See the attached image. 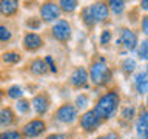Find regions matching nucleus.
<instances>
[{"mask_svg": "<svg viewBox=\"0 0 148 139\" xmlns=\"http://www.w3.org/2000/svg\"><path fill=\"white\" fill-rule=\"evenodd\" d=\"M119 102H120V97L117 94V91H108L106 94H103L97 100V104L94 105V114L102 119H110L113 118L117 111V107H119Z\"/></svg>", "mask_w": 148, "mask_h": 139, "instance_id": "nucleus-1", "label": "nucleus"}, {"mask_svg": "<svg viewBox=\"0 0 148 139\" xmlns=\"http://www.w3.org/2000/svg\"><path fill=\"white\" fill-rule=\"evenodd\" d=\"M90 77L94 85H103L111 79V70L103 57H97L90 68Z\"/></svg>", "mask_w": 148, "mask_h": 139, "instance_id": "nucleus-2", "label": "nucleus"}, {"mask_svg": "<svg viewBox=\"0 0 148 139\" xmlns=\"http://www.w3.org/2000/svg\"><path fill=\"white\" fill-rule=\"evenodd\" d=\"M45 130H46V125H45L43 120L42 119H32L23 127V131H22L23 134L22 136H25V138H37V136H40Z\"/></svg>", "mask_w": 148, "mask_h": 139, "instance_id": "nucleus-3", "label": "nucleus"}, {"mask_svg": "<svg viewBox=\"0 0 148 139\" xmlns=\"http://www.w3.org/2000/svg\"><path fill=\"white\" fill-rule=\"evenodd\" d=\"M53 36L56 40L62 42V43L68 42L69 37H71V25L66 20H59L53 26Z\"/></svg>", "mask_w": 148, "mask_h": 139, "instance_id": "nucleus-4", "label": "nucleus"}, {"mask_svg": "<svg viewBox=\"0 0 148 139\" xmlns=\"http://www.w3.org/2000/svg\"><path fill=\"white\" fill-rule=\"evenodd\" d=\"M56 118H57L59 122H63V124H71L76 120L77 118V108L74 105H62L60 108L57 110V113H56Z\"/></svg>", "mask_w": 148, "mask_h": 139, "instance_id": "nucleus-5", "label": "nucleus"}, {"mask_svg": "<svg viewBox=\"0 0 148 139\" xmlns=\"http://www.w3.org/2000/svg\"><path fill=\"white\" fill-rule=\"evenodd\" d=\"M80 127L85 131H96L100 127V119L94 114V111H86L85 114L80 118Z\"/></svg>", "mask_w": 148, "mask_h": 139, "instance_id": "nucleus-6", "label": "nucleus"}, {"mask_svg": "<svg viewBox=\"0 0 148 139\" xmlns=\"http://www.w3.org/2000/svg\"><path fill=\"white\" fill-rule=\"evenodd\" d=\"M40 16L45 22H54L56 19H59L60 16V8L59 5H56L53 2H48V3H43L40 8Z\"/></svg>", "mask_w": 148, "mask_h": 139, "instance_id": "nucleus-7", "label": "nucleus"}, {"mask_svg": "<svg viewBox=\"0 0 148 139\" xmlns=\"http://www.w3.org/2000/svg\"><path fill=\"white\" fill-rule=\"evenodd\" d=\"M90 12H91L94 22H105L110 16V8H108V5L103 3V2H97L90 8Z\"/></svg>", "mask_w": 148, "mask_h": 139, "instance_id": "nucleus-8", "label": "nucleus"}, {"mask_svg": "<svg viewBox=\"0 0 148 139\" xmlns=\"http://www.w3.org/2000/svg\"><path fill=\"white\" fill-rule=\"evenodd\" d=\"M120 43L128 51H134L137 46V34L134 31H131L130 28H123L120 31Z\"/></svg>", "mask_w": 148, "mask_h": 139, "instance_id": "nucleus-9", "label": "nucleus"}, {"mask_svg": "<svg viewBox=\"0 0 148 139\" xmlns=\"http://www.w3.org/2000/svg\"><path fill=\"white\" fill-rule=\"evenodd\" d=\"M23 46L28 51H36L43 46V39L39 34H36V32H28L23 37Z\"/></svg>", "mask_w": 148, "mask_h": 139, "instance_id": "nucleus-10", "label": "nucleus"}, {"mask_svg": "<svg viewBox=\"0 0 148 139\" xmlns=\"http://www.w3.org/2000/svg\"><path fill=\"white\" fill-rule=\"evenodd\" d=\"M136 130H137V134L140 139L148 138V114H147L145 108L140 111V114H139V118L136 120Z\"/></svg>", "mask_w": 148, "mask_h": 139, "instance_id": "nucleus-11", "label": "nucleus"}, {"mask_svg": "<svg viewBox=\"0 0 148 139\" xmlns=\"http://www.w3.org/2000/svg\"><path fill=\"white\" fill-rule=\"evenodd\" d=\"M32 105H34V110H36L37 114H43L49 108V97L46 96L45 93H40V94L34 96V99H32Z\"/></svg>", "mask_w": 148, "mask_h": 139, "instance_id": "nucleus-12", "label": "nucleus"}, {"mask_svg": "<svg viewBox=\"0 0 148 139\" xmlns=\"http://www.w3.org/2000/svg\"><path fill=\"white\" fill-rule=\"evenodd\" d=\"M88 82V73L85 68H77L74 70V73L71 74V83L76 88H83Z\"/></svg>", "mask_w": 148, "mask_h": 139, "instance_id": "nucleus-13", "label": "nucleus"}, {"mask_svg": "<svg viewBox=\"0 0 148 139\" xmlns=\"http://www.w3.org/2000/svg\"><path fill=\"white\" fill-rule=\"evenodd\" d=\"M18 9V3L16 0H2L0 2V12L3 16H12Z\"/></svg>", "mask_w": 148, "mask_h": 139, "instance_id": "nucleus-14", "label": "nucleus"}, {"mask_svg": "<svg viewBox=\"0 0 148 139\" xmlns=\"http://www.w3.org/2000/svg\"><path fill=\"white\" fill-rule=\"evenodd\" d=\"M134 83H136V88L140 94H145L148 90V77L145 71H140L136 74V79H134Z\"/></svg>", "mask_w": 148, "mask_h": 139, "instance_id": "nucleus-15", "label": "nucleus"}, {"mask_svg": "<svg viewBox=\"0 0 148 139\" xmlns=\"http://www.w3.org/2000/svg\"><path fill=\"white\" fill-rule=\"evenodd\" d=\"M31 71L37 74V76H42V74H46V71H48V65L45 63V60H42V59H36V60H32V63H31Z\"/></svg>", "mask_w": 148, "mask_h": 139, "instance_id": "nucleus-16", "label": "nucleus"}, {"mask_svg": "<svg viewBox=\"0 0 148 139\" xmlns=\"http://www.w3.org/2000/svg\"><path fill=\"white\" fill-rule=\"evenodd\" d=\"M14 120V113L11 108H2L0 110V125H9Z\"/></svg>", "mask_w": 148, "mask_h": 139, "instance_id": "nucleus-17", "label": "nucleus"}, {"mask_svg": "<svg viewBox=\"0 0 148 139\" xmlns=\"http://www.w3.org/2000/svg\"><path fill=\"white\" fill-rule=\"evenodd\" d=\"M2 59L6 63H18V62H20V54L16 53V51H12V53L9 51V53H3Z\"/></svg>", "mask_w": 148, "mask_h": 139, "instance_id": "nucleus-18", "label": "nucleus"}, {"mask_svg": "<svg viewBox=\"0 0 148 139\" xmlns=\"http://www.w3.org/2000/svg\"><path fill=\"white\" fill-rule=\"evenodd\" d=\"M108 8H111V11H113L114 14H120V12H123V9H125V2L111 0V2L108 3Z\"/></svg>", "mask_w": 148, "mask_h": 139, "instance_id": "nucleus-19", "label": "nucleus"}, {"mask_svg": "<svg viewBox=\"0 0 148 139\" xmlns=\"http://www.w3.org/2000/svg\"><path fill=\"white\" fill-rule=\"evenodd\" d=\"M59 8H62L63 11H66V12H71L77 8V2H74V0H62V2L59 3Z\"/></svg>", "mask_w": 148, "mask_h": 139, "instance_id": "nucleus-20", "label": "nucleus"}, {"mask_svg": "<svg viewBox=\"0 0 148 139\" xmlns=\"http://www.w3.org/2000/svg\"><path fill=\"white\" fill-rule=\"evenodd\" d=\"M0 139H23V136L16 130H8V131L0 133Z\"/></svg>", "mask_w": 148, "mask_h": 139, "instance_id": "nucleus-21", "label": "nucleus"}, {"mask_svg": "<svg viewBox=\"0 0 148 139\" xmlns=\"http://www.w3.org/2000/svg\"><path fill=\"white\" fill-rule=\"evenodd\" d=\"M82 19H83V22H85V25L88 26H92L94 25V20H92V16H91V12H90V8H85L82 11Z\"/></svg>", "mask_w": 148, "mask_h": 139, "instance_id": "nucleus-22", "label": "nucleus"}, {"mask_svg": "<svg viewBox=\"0 0 148 139\" xmlns=\"http://www.w3.org/2000/svg\"><path fill=\"white\" fill-rule=\"evenodd\" d=\"M134 68H136V62H134L133 59H125V60H123L122 70H123L125 73H131Z\"/></svg>", "mask_w": 148, "mask_h": 139, "instance_id": "nucleus-23", "label": "nucleus"}, {"mask_svg": "<svg viewBox=\"0 0 148 139\" xmlns=\"http://www.w3.org/2000/svg\"><path fill=\"white\" fill-rule=\"evenodd\" d=\"M11 31L8 30L6 26L0 25V42H8L9 39H11Z\"/></svg>", "mask_w": 148, "mask_h": 139, "instance_id": "nucleus-24", "label": "nucleus"}, {"mask_svg": "<svg viewBox=\"0 0 148 139\" xmlns=\"http://www.w3.org/2000/svg\"><path fill=\"white\" fill-rule=\"evenodd\" d=\"M134 113H136L134 107L127 105V107H123V110H122V118H125V119H133V118H134Z\"/></svg>", "mask_w": 148, "mask_h": 139, "instance_id": "nucleus-25", "label": "nucleus"}, {"mask_svg": "<svg viewBox=\"0 0 148 139\" xmlns=\"http://www.w3.org/2000/svg\"><path fill=\"white\" fill-rule=\"evenodd\" d=\"M22 88L20 87H17V85H14V87H11L8 90V94H9V97H12V99H18V97L22 96Z\"/></svg>", "mask_w": 148, "mask_h": 139, "instance_id": "nucleus-26", "label": "nucleus"}, {"mask_svg": "<svg viewBox=\"0 0 148 139\" xmlns=\"http://www.w3.org/2000/svg\"><path fill=\"white\" fill-rule=\"evenodd\" d=\"M17 110L20 111V113H28L29 111V102H28L26 99H20L17 102Z\"/></svg>", "mask_w": 148, "mask_h": 139, "instance_id": "nucleus-27", "label": "nucleus"}, {"mask_svg": "<svg viewBox=\"0 0 148 139\" xmlns=\"http://www.w3.org/2000/svg\"><path fill=\"white\" fill-rule=\"evenodd\" d=\"M139 56H140V59H143V60L148 57V42L147 40L140 42V46H139Z\"/></svg>", "mask_w": 148, "mask_h": 139, "instance_id": "nucleus-28", "label": "nucleus"}, {"mask_svg": "<svg viewBox=\"0 0 148 139\" xmlns=\"http://www.w3.org/2000/svg\"><path fill=\"white\" fill-rule=\"evenodd\" d=\"M110 40H111V31L105 30V31L100 34V43H102V45H108Z\"/></svg>", "mask_w": 148, "mask_h": 139, "instance_id": "nucleus-29", "label": "nucleus"}, {"mask_svg": "<svg viewBox=\"0 0 148 139\" xmlns=\"http://www.w3.org/2000/svg\"><path fill=\"white\" fill-rule=\"evenodd\" d=\"M76 105H77V108H85V107L88 105V97L86 96H77Z\"/></svg>", "mask_w": 148, "mask_h": 139, "instance_id": "nucleus-30", "label": "nucleus"}, {"mask_svg": "<svg viewBox=\"0 0 148 139\" xmlns=\"http://www.w3.org/2000/svg\"><path fill=\"white\" fill-rule=\"evenodd\" d=\"M45 63H46V65H49V68H51V71H53V73L57 71V68H56V63H54V60H53V57H51V56H46Z\"/></svg>", "mask_w": 148, "mask_h": 139, "instance_id": "nucleus-31", "label": "nucleus"}, {"mask_svg": "<svg viewBox=\"0 0 148 139\" xmlns=\"http://www.w3.org/2000/svg\"><path fill=\"white\" fill-rule=\"evenodd\" d=\"M26 25L29 26V28H32V30H37V28L40 26V22L39 20H34V17H31L29 20L26 22Z\"/></svg>", "mask_w": 148, "mask_h": 139, "instance_id": "nucleus-32", "label": "nucleus"}, {"mask_svg": "<svg viewBox=\"0 0 148 139\" xmlns=\"http://www.w3.org/2000/svg\"><path fill=\"white\" fill-rule=\"evenodd\" d=\"M45 139H66V136H65V134H60V133H54V134L46 136Z\"/></svg>", "mask_w": 148, "mask_h": 139, "instance_id": "nucleus-33", "label": "nucleus"}, {"mask_svg": "<svg viewBox=\"0 0 148 139\" xmlns=\"http://www.w3.org/2000/svg\"><path fill=\"white\" fill-rule=\"evenodd\" d=\"M142 31L145 32V34L148 32V17L147 16L143 17V20H142Z\"/></svg>", "mask_w": 148, "mask_h": 139, "instance_id": "nucleus-34", "label": "nucleus"}, {"mask_svg": "<svg viewBox=\"0 0 148 139\" xmlns=\"http://www.w3.org/2000/svg\"><path fill=\"white\" fill-rule=\"evenodd\" d=\"M102 139H120V138H119V134L116 133V131H111V133L106 134V136H103Z\"/></svg>", "mask_w": 148, "mask_h": 139, "instance_id": "nucleus-35", "label": "nucleus"}, {"mask_svg": "<svg viewBox=\"0 0 148 139\" xmlns=\"http://www.w3.org/2000/svg\"><path fill=\"white\" fill-rule=\"evenodd\" d=\"M147 5H148V2H147V0H143V2H142V8H143V9H147V8H148Z\"/></svg>", "mask_w": 148, "mask_h": 139, "instance_id": "nucleus-36", "label": "nucleus"}, {"mask_svg": "<svg viewBox=\"0 0 148 139\" xmlns=\"http://www.w3.org/2000/svg\"><path fill=\"white\" fill-rule=\"evenodd\" d=\"M99 139H102V138H99Z\"/></svg>", "mask_w": 148, "mask_h": 139, "instance_id": "nucleus-37", "label": "nucleus"}]
</instances>
